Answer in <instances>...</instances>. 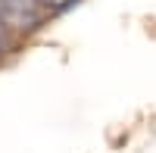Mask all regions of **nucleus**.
<instances>
[{
    "mask_svg": "<svg viewBox=\"0 0 156 153\" xmlns=\"http://www.w3.org/2000/svg\"><path fill=\"white\" fill-rule=\"evenodd\" d=\"M47 19H53L47 12L41 0H0V22H6L19 37L44 28Z\"/></svg>",
    "mask_w": 156,
    "mask_h": 153,
    "instance_id": "1",
    "label": "nucleus"
},
{
    "mask_svg": "<svg viewBox=\"0 0 156 153\" xmlns=\"http://www.w3.org/2000/svg\"><path fill=\"white\" fill-rule=\"evenodd\" d=\"M19 41H22V37H19L16 31H12L9 25H6V22H0V56L12 53V50L19 47Z\"/></svg>",
    "mask_w": 156,
    "mask_h": 153,
    "instance_id": "2",
    "label": "nucleus"
},
{
    "mask_svg": "<svg viewBox=\"0 0 156 153\" xmlns=\"http://www.w3.org/2000/svg\"><path fill=\"white\" fill-rule=\"evenodd\" d=\"M41 3L47 6V12H50V16H62V12H69L72 6H78L81 0H41Z\"/></svg>",
    "mask_w": 156,
    "mask_h": 153,
    "instance_id": "3",
    "label": "nucleus"
}]
</instances>
